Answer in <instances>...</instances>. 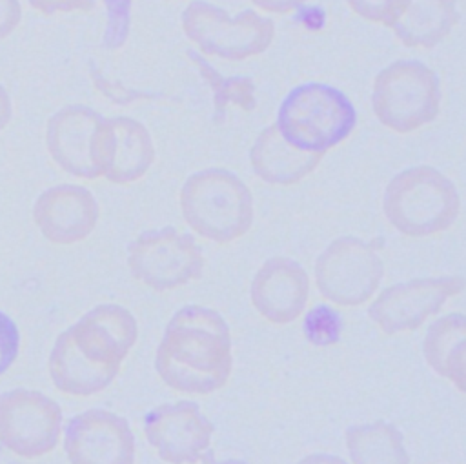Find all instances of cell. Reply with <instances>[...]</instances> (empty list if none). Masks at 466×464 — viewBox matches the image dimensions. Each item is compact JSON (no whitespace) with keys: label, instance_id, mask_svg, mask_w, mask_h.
<instances>
[{"label":"cell","instance_id":"16","mask_svg":"<svg viewBox=\"0 0 466 464\" xmlns=\"http://www.w3.org/2000/svg\"><path fill=\"white\" fill-rule=\"evenodd\" d=\"M249 298L260 317L273 324L299 318L309 298V277L293 258L271 257L253 275Z\"/></svg>","mask_w":466,"mask_h":464},{"label":"cell","instance_id":"30","mask_svg":"<svg viewBox=\"0 0 466 464\" xmlns=\"http://www.w3.org/2000/svg\"><path fill=\"white\" fill-rule=\"evenodd\" d=\"M22 20L20 0H0V40L7 38Z\"/></svg>","mask_w":466,"mask_h":464},{"label":"cell","instance_id":"11","mask_svg":"<svg viewBox=\"0 0 466 464\" xmlns=\"http://www.w3.org/2000/svg\"><path fill=\"white\" fill-rule=\"evenodd\" d=\"M213 431L211 420L191 400L160 404L144 417L147 442L169 464H197L209 449Z\"/></svg>","mask_w":466,"mask_h":464},{"label":"cell","instance_id":"33","mask_svg":"<svg viewBox=\"0 0 466 464\" xmlns=\"http://www.w3.org/2000/svg\"><path fill=\"white\" fill-rule=\"evenodd\" d=\"M297 464H348V462L331 453H311L302 457Z\"/></svg>","mask_w":466,"mask_h":464},{"label":"cell","instance_id":"7","mask_svg":"<svg viewBox=\"0 0 466 464\" xmlns=\"http://www.w3.org/2000/svg\"><path fill=\"white\" fill-rule=\"evenodd\" d=\"M384 262L371 242L344 235L331 240L315 260V286L331 304L355 308L379 289Z\"/></svg>","mask_w":466,"mask_h":464},{"label":"cell","instance_id":"5","mask_svg":"<svg viewBox=\"0 0 466 464\" xmlns=\"http://www.w3.org/2000/svg\"><path fill=\"white\" fill-rule=\"evenodd\" d=\"M441 100L437 73L419 60L391 62L373 80L371 109L377 120L395 133H411L433 122Z\"/></svg>","mask_w":466,"mask_h":464},{"label":"cell","instance_id":"12","mask_svg":"<svg viewBox=\"0 0 466 464\" xmlns=\"http://www.w3.org/2000/svg\"><path fill=\"white\" fill-rule=\"evenodd\" d=\"M93 162L100 177L113 184L140 180L155 162V144L147 127L129 116H102L93 135Z\"/></svg>","mask_w":466,"mask_h":464},{"label":"cell","instance_id":"21","mask_svg":"<svg viewBox=\"0 0 466 464\" xmlns=\"http://www.w3.org/2000/svg\"><path fill=\"white\" fill-rule=\"evenodd\" d=\"M49 375L58 391L89 397L106 389L115 380L116 371L102 369L87 362L73 346L67 331H62L49 355Z\"/></svg>","mask_w":466,"mask_h":464},{"label":"cell","instance_id":"6","mask_svg":"<svg viewBox=\"0 0 466 464\" xmlns=\"http://www.w3.org/2000/svg\"><path fill=\"white\" fill-rule=\"evenodd\" d=\"M184 35L208 56L238 62L262 55L275 38V24L253 9L231 16L206 0H193L180 16Z\"/></svg>","mask_w":466,"mask_h":464},{"label":"cell","instance_id":"27","mask_svg":"<svg viewBox=\"0 0 466 464\" xmlns=\"http://www.w3.org/2000/svg\"><path fill=\"white\" fill-rule=\"evenodd\" d=\"M350 9L360 18L390 27L393 18L399 15L404 0H346Z\"/></svg>","mask_w":466,"mask_h":464},{"label":"cell","instance_id":"24","mask_svg":"<svg viewBox=\"0 0 466 464\" xmlns=\"http://www.w3.org/2000/svg\"><path fill=\"white\" fill-rule=\"evenodd\" d=\"M344 329L342 317L328 304H315L309 308L302 320V331L309 344L317 348L333 346L340 340Z\"/></svg>","mask_w":466,"mask_h":464},{"label":"cell","instance_id":"25","mask_svg":"<svg viewBox=\"0 0 466 464\" xmlns=\"http://www.w3.org/2000/svg\"><path fill=\"white\" fill-rule=\"evenodd\" d=\"M107 11V24L102 36V45L109 51L124 47L131 29L133 0H102Z\"/></svg>","mask_w":466,"mask_h":464},{"label":"cell","instance_id":"3","mask_svg":"<svg viewBox=\"0 0 466 464\" xmlns=\"http://www.w3.org/2000/svg\"><path fill=\"white\" fill-rule=\"evenodd\" d=\"M461 211L455 184L437 167L413 166L393 175L382 195L386 220L402 235L422 238L453 226Z\"/></svg>","mask_w":466,"mask_h":464},{"label":"cell","instance_id":"10","mask_svg":"<svg viewBox=\"0 0 466 464\" xmlns=\"http://www.w3.org/2000/svg\"><path fill=\"white\" fill-rule=\"evenodd\" d=\"M466 278L461 275L420 277L393 284L368 308V317L386 335L419 329L430 317L439 313L448 298L462 293Z\"/></svg>","mask_w":466,"mask_h":464},{"label":"cell","instance_id":"18","mask_svg":"<svg viewBox=\"0 0 466 464\" xmlns=\"http://www.w3.org/2000/svg\"><path fill=\"white\" fill-rule=\"evenodd\" d=\"M322 153H304L289 146L277 129V124L266 126L249 149V166L253 173L271 186H293L311 175Z\"/></svg>","mask_w":466,"mask_h":464},{"label":"cell","instance_id":"31","mask_svg":"<svg viewBox=\"0 0 466 464\" xmlns=\"http://www.w3.org/2000/svg\"><path fill=\"white\" fill-rule=\"evenodd\" d=\"M255 7L266 11V13H275V15H288L295 9H300L308 0H251Z\"/></svg>","mask_w":466,"mask_h":464},{"label":"cell","instance_id":"14","mask_svg":"<svg viewBox=\"0 0 466 464\" xmlns=\"http://www.w3.org/2000/svg\"><path fill=\"white\" fill-rule=\"evenodd\" d=\"M66 331L87 362L116 373L138 337L135 317L118 304L95 306Z\"/></svg>","mask_w":466,"mask_h":464},{"label":"cell","instance_id":"32","mask_svg":"<svg viewBox=\"0 0 466 464\" xmlns=\"http://www.w3.org/2000/svg\"><path fill=\"white\" fill-rule=\"evenodd\" d=\"M11 116H13L11 96H9L7 89L0 84V131L7 127V124L11 122Z\"/></svg>","mask_w":466,"mask_h":464},{"label":"cell","instance_id":"26","mask_svg":"<svg viewBox=\"0 0 466 464\" xmlns=\"http://www.w3.org/2000/svg\"><path fill=\"white\" fill-rule=\"evenodd\" d=\"M89 75L93 80V86L98 93H102L109 102L118 104V106H127L138 100H153V98H160V95L155 93H147V91H140L135 87H126L120 80H109L107 76H104L100 73V69L89 62Z\"/></svg>","mask_w":466,"mask_h":464},{"label":"cell","instance_id":"15","mask_svg":"<svg viewBox=\"0 0 466 464\" xmlns=\"http://www.w3.org/2000/svg\"><path fill=\"white\" fill-rule=\"evenodd\" d=\"M100 207L93 193L76 184L44 189L33 206V220L53 244L69 246L87 238L96 227Z\"/></svg>","mask_w":466,"mask_h":464},{"label":"cell","instance_id":"28","mask_svg":"<svg viewBox=\"0 0 466 464\" xmlns=\"http://www.w3.org/2000/svg\"><path fill=\"white\" fill-rule=\"evenodd\" d=\"M20 333L16 324L0 311V375H4L18 357Z\"/></svg>","mask_w":466,"mask_h":464},{"label":"cell","instance_id":"1","mask_svg":"<svg viewBox=\"0 0 466 464\" xmlns=\"http://www.w3.org/2000/svg\"><path fill=\"white\" fill-rule=\"evenodd\" d=\"M233 369L231 333L224 317L189 304L167 322L155 355L166 386L189 395H209L226 386Z\"/></svg>","mask_w":466,"mask_h":464},{"label":"cell","instance_id":"2","mask_svg":"<svg viewBox=\"0 0 466 464\" xmlns=\"http://www.w3.org/2000/svg\"><path fill=\"white\" fill-rule=\"evenodd\" d=\"M178 202L186 224L197 235L217 244H229L244 237L255 220L251 189L224 167L191 173L182 184Z\"/></svg>","mask_w":466,"mask_h":464},{"label":"cell","instance_id":"29","mask_svg":"<svg viewBox=\"0 0 466 464\" xmlns=\"http://www.w3.org/2000/svg\"><path fill=\"white\" fill-rule=\"evenodd\" d=\"M29 5L42 13L44 16H51L55 13H89L96 7L95 0H29Z\"/></svg>","mask_w":466,"mask_h":464},{"label":"cell","instance_id":"4","mask_svg":"<svg viewBox=\"0 0 466 464\" xmlns=\"http://www.w3.org/2000/svg\"><path fill=\"white\" fill-rule=\"evenodd\" d=\"M277 129L304 153H326L344 142L357 126L351 100L337 87L308 82L293 87L280 102Z\"/></svg>","mask_w":466,"mask_h":464},{"label":"cell","instance_id":"23","mask_svg":"<svg viewBox=\"0 0 466 464\" xmlns=\"http://www.w3.org/2000/svg\"><path fill=\"white\" fill-rule=\"evenodd\" d=\"M187 58L197 66L200 76L208 82L213 93V106H215V122L220 124L226 115V107L229 104L244 109L253 111L257 107L255 96V82L249 76H224L220 75L202 55L187 49Z\"/></svg>","mask_w":466,"mask_h":464},{"label":"cell","instance_id":"34","mask_svg":"<svg viewBox=\"0 0 466 464\" xmlns=\"http://www.w3.org/2000/svg\"><path fill=\"white\" fill-rule=\"evenodd\" d=\"M200 464H248L246 460H240V459H226V460H217L213 451H206L200 459Z\"/></svg>","mask_w":466,"mask_h":464},{"label":"cell","instance_id":"17","mask_svg":"<svg viewBox=\"0 0 466 464\" xmlns=\"http://www.w3.org/2000/svg\"><path fill=\"white\" fill-rule=\"evenodd\" d=\"M100 120L98 111L80 104L66 106L49 116L46 146L62 171L87 180L100 177L93 162V135Z\"/></svg>","mask_w":466,"mask_h":464},{"label":"cell","instance_id":"22","mask_svg":"<svg viewBox=\"0 0 466 464\" xmlns=\"http://www.w3.org/2000/svg\"><path fill=\"white\" fill-rule=\"evenodd\" d=\"M346 448L353 464H410L400 429L386 420L348 428Z\"/></svg>","mask_w":466,"mask_h":464},{"label":"cell","instance_id":"9","mask_svg":"<svg viewBox=\"0 0 466 464\" xmlns=\"http://www.w3.org/2000/svg\"><path fill=\"white\" fill-rule=\"evenodd\" d=\"M62 428V408L36 389L15 388L0 395V444L24 459L55 449Z\"/></svg>","mask_w":466,"mask_h":464},{"label":"cell","instance_id":"13","mask_svg":"<svg viewBox=\"0 0 466 464\" xmlns=\"http://www.w3.org/2000/svg\"><path fill=\"white\" fill-rule=\"evenodd\" d=\"M69 464H135V435L129 422L107 409H87L66 426Z\"/></svg>","mask_w":466,"mask_h":464},{"label":"cell","instance_id":"8","mask_svg":"<svg viewBox=\"0 0 466 464\" xmlns=\"http://www.w3.org/2000/svg\"><path fill=\"white\" fill-rule=\"evenodd\" d=\"M204 264L197 240L173 226L142 231L127 244L131 275L155 291H169L200 278Z\"/></svg>","mask_w":466,"mask_h":464},{"label":"cell","instance_id":"20","mask_svg":"<svg viewBox=\"0 0 466 464\" xmlns=\"http://www.w3.org/2000/svg\"><path fill=\"white\" fill-rule=\"evenodd\" d=\"M422 351L428 366L466 393V315L448 313L426 331Z\"/></svg>","mask_w":466,"mask_h":464},{"label":"cell","instance_id":"19","mask_svg":"<svg viewBox=\"0 0 466 464\" xmlns=\"http://www.w3.org/2000/svg\"><path fill=\"white\" fill-rule=\"evenodd\" d=\"M459 24L455 0H404L390 24L406 47H435Z\"/></svg>","mask_w":466,"mask_h":464}]
</instances>
